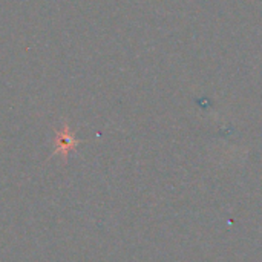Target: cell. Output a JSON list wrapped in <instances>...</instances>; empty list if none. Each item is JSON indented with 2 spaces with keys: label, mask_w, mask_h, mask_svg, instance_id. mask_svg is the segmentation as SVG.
Wrapping results in <instances>:
<instances>
[{
  "label": "cell",
  "mask_w": 262,
  "mask_h": 262,
  "mask_svg": "<svg viewBox=\"0 0 262 262\" xmlns=\"http://www.w3.org/2000/svg\"><path fill=\"white\" fill-rule=\"evenodd\" d=\"M80 143H81V141L77 140V138L74 137V132L71 130L69 124L64 123L63 127H61L60 130L55 132V140H54L55 147H54L52 155H58V154H60V155L63 157V160L66 161L69 152H72V150L75 152V150H77V146H78Z\"/></svg>",
  "instance_id": "6da1fadb"
}]
</instances>
